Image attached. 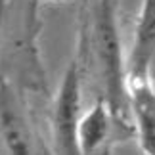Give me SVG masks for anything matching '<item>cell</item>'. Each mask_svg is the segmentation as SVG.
<instances>
[{"label": "cell", "mask_w": 155, "mask_h": 155, "mask_svg": "<svg viewBox=\"0 0 155 155\" xmlns=\"http://www.w3.org/2000/svg\"><path fill=\"white\" fill-rule=\"evenodd\" d=\"M79 65L82 79L96 86V98H104L119 115L130 117L127 90V61L123 58L117 21V0H94L82 14L79 29Z\"/></svg>", "instance_id": "1"}, {"label": "cell", "mask_w": 155, "mask_h": 155, "mask_svg": "<svg viewBox=\"0 0 155 155\" xmlns=\"http://www.w3.org/2000/svg\"><path fill=\"white\" fill-rule=\"evenodd\" d=\"M23 82L0 75V155H54Z\"/></svg>", "instance_id": "2"}, {"label": "cell", "mask_w": 155, "mask_h": 155, "mask_svg": "<svg viewBox=\"0 0 155 155\" xmlns=\"http://www.w3.org/2000/svg\"><path fill=\"white\" fill-rule=\"evenodd\" d=\"M82 71L79 59L65 69L50 109V146L54 155H81L79 123L82 117Z\"/></svg>", "instance_id": "3"}, {"label": "cell", "mask_w": 155, "mask_h": 155, "mask_svg": "<svg viewBox=\"0 0 155 155\" xmlns=\"http://www.w3.org/2000/svg\"><path fill=\"white\" fill-rule=\"evenodd\" d=\"M136 138L132 119L123 117L105 102L96 98L79 123L81 155H113L115 146Z\"/></svg>", "instance_id": "4"}, {"label": "cell", "mask_w": 155, "mask_h": 155, "mask_svg": "<svg viewBox=\"0 0 155 155\" xmlns=\"http://www.w3.org/2000/svg\"><path fill=\"white\" fill-rule=\"evenodd\" d=\"M155 71V0H142L134 37L127 58V84L153 81Z\"/></svg>", "instance_id": "5"}, {"label": "cell", "mask_w": 155, "mask_h": 155, "mask_svg": "<svg viewBox=\"0 0 155 155\" xmlns=\"http://www.w3.org/2000/svg\"><path fill=\"white\" fill-rule=\"evenodd\" d=\"M127 90L140 150L144 155H155V84L153 81H134L127 84Z\"/></svg>", "instance_id": "6"}, {"label": "cell", "mask_w": 155, "mask_h": 155, "mask_svg": "<svg viewBox=\"0 0 155 155\" xmlns=\"http://www.w3.org/2000/svg\"><path fill=\"white\" fill-rule=\"evenodd\" d=\"M8 10H10V0H0V40H2V29L8 19Z\"/></svg>", "instance_id": "7"}, {"label": "cell", "mask_w": 155, "mask_h": 155, "mask_svg": "<svg viewBox=\"0 0 155 155\" xmlns=\"http://www.w3.org/2000/svg\"><path fill=\"white\" fill-rule=\"evenodd\" d=\"M48 2H69V0H48Z\"/></svg>", "instance_id": "8"}]
</instances>
